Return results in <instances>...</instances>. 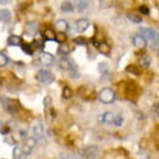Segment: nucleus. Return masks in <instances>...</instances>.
<instances>
[{
	"mask_svg": "<svg viewBox=\"0 0 159 159\" xmlns=\"http://www.w3.org/2000/svg\"><path fill=\"white\" fill-rule=\"evenodd\" d=\"M2 105H4L5 109L11 113V114H15V113H18L19 111V105L16 101H14V100H11V99H2Z\"/></svg>",
	"mask_w": 159,
	"mask_h": 159,
	"instance_id": "4",
	"label": "nucleus"
},
{
	"mask_svg": "<svg viewBox=\"0 0 159 159\" xmlns=\"http://www.w3.org/2000/svg\"><path fill=\"white\" fill-rule=\"evenodd\" d=\"M44 37L47 41H56V33L52 29L47 28L44 30Z\"/></svg>",
	"mask_w": 159,
	"mask_h": 159,
	"instance_id": "18",
	"label": "nucleus"
},
{
	"mask_svg": "<svg viewBox=\"0 0 159 159\" xmlns=\"http://www.w3.org/2000/svg\"><path fill=\"white\" fill-rule=\"evenodd\" d=\"M99 99L102 103L105 105H109L115 100V93L111 89H103L99 93Z\"/></svg>",
	"mask_w": 159,
	"mask_h": 159,
	"instance_id": "2",
	"label": "nucleus"
},
{
	"mask_svg": "<svg viewBox=\"0 0 159 159\" xmlns=\"http://www.w3.org/2000/svg\"><path fill=\"white\" fill-rule=\"evenodd\" d=\"M151 64V57L149 56H143L139 58V65L142 67H149Z\"/></svg>",
	"mask_w": 159,
	"mask_h": 159,
	"instance_id": "21",
	"label": "nucleus"
},
{
	"mask_svg": "<svg viewBox=\"0 0 159 159\" xmlns=\"http://www.w3.org/2000/svg\"><path fill=\"white\" fill-rule=\"evenodd\" d=\"M25 145L28 146V148H29V149L31 150V149H33V148L36 145V139H35V138H33V137H31V138H28Z\"/></svg>",
	"mask_w": 159,
	"mask_h": 159,
	"instance_id": "32",
	"label": "nucleus"
},
{
	"mask_svg": "<svg viewBox=\"0 0 159 159\" xmlns=\"http://www.w3.org/2000/svg\"><path fill=\"white\" fill-rule=\"evenodd\" d=\"M58 52L61 53V55H67V53L70 52V47L67 44H61L59 45V48H58Z\"/></svg>",
	"mask_w": 159,
	"mask_h": 159,
	"instance_id": "24",
	"label": "nucleus"
},
{
	"mask_svg": "<svg viewBox=\"0 0 159 159\" xmlns=\"http://www.w3.org/2000/svg\"><path fill=\"white\" fill-rule=\"evenodd\" d=\"M65 40H66V36H65L64 33H57V34H56V41H57V42L63 43V42H65Z\"/></svg>",
	"mask_w": 159,
	"mask_h": 159,
	"instance_id": "33",
	"label": "nucleus"
},
{
	"mask_svg": "<svg viewBox=\"0 0 159 159\" xmlns=\"http://www.w3.org/2000/svg\"><path fill=\"white\" fill-rule=\"evenodd\" d=\"M84 155L87 159H95L99 155V149L97 146H89L84 150Z\"/></svg>",
	"mask_w": 159,
	"mask_h": 159,
	"instance_id": "9",
	"label": "nucleus"
},
{
	"mask_svg": "<svg viewBox=\"0 0 159 159\" xmlns=\"http://www.w3.org/2000/svg\"><path fill=\"white\" fill-rule=\"evenodd\" d=\"M73 8H75V6H73V4H72L71 1H69V0L64 1V2L62 4V6H61V11H62V12H65V13L72 12Z\"/></svg>",
	"mask_w": 159,
	"mask_h": 159,
	"instance_id": "14",
	"label": "nucleus"
},
{
	"mask_svg": "<svg viewBox=\"0 0 159 159\" xmlns=\"http://www.w3.org/2000/svg\"><path fill=\"white\" fill-rule=\"evenodd\" d=\"M73 43L78 45H85L87 42H86L84 37H75V39H73Z\"/></svg>",
	"mask_w": 159,
	"mask_h": 159,
	"instance_id": "34",
	"label": "nucleus"
},
{
	"mask_svg": "<svg viewBox=\"0 0 159 159\" xmlns=\"http://www.w3.org/2000/svg\"><path fill=\"white\" fill-rule=\"evenodd\" d=\"M50 105H51V98L47 97L44 99V106L47 107V108H49V107H50Z\"/></svg>",
	"mask_w": 159,
	"mask_h": 159,
	"instance_id": "36",
	"label": "nucleus"
},
{
	"mask_svg": "<svg viewBox=\"0 0 159 159\" xmlns=\"http://www.w3.org/2000/svg\"><path fill=\"white\" fill-rule=\"evenodd\" d=\"M21 49H22L23 52H26L27 55H33V49H31L30 44H26V43H22L21 44Z\"/></svg>",
	"mask_w": 159,
	"mask_h": 159,
	"instance_id": "25",
	"label": "nucleus"
},
{
	"mask_svg": "<svg viewBox=\"0 0 159 159\" xmlns=\"http://www.w3.org/2000/svg\"><path fill=\"white\" fill-rule=\"evenodd\" d=\"M138 35L143 36L145 39V41L149 40L151 49L157 50L159 48V35L158 33L155 31L153 29H150V28H139Z\"/></svg>",
	"mask_w": 159,
	"mask_h": 159,
	"instance_id": "1",
	"label": "nucleus"
},
{
	"mask_svg": "<svg viewBox=\"0 0 159 159\" xmlns=\"http://www.w3.org/2000/svg\"><path fill=\"white\" fill-rule=\"evenodd\" d=\"M59 66H61L62 70L70 71V72H73V71L77 70V64L72 59H69V58H63V59H61Z\"/></svg>",
	"mask_w": 159,
	"mask_h": 159,
	"instance_id": "5",
	"label": "nucleus"
},
{
	"mask_svg": "<svg viewBox=\"0 0 159 159\" xmlns=\"http://www.w3.org/2000/svg\"><path fill=\"white\" fill-rule=\"evenodd\" d=\"M12 0H0V4L1 5H7V4H9Z\"/></svg>",
	"mask_w": 159,
	"mask_h": 159,
	"instance_id": "37",
	"label": "nucleus"
},
{
	"mask_svg": "<svg viewBox=\"0 0 159 159\" xmlns=\"http://www.w3.org/2000/svg\"><path fill=\"white\" fill-rule=\"evenodd\" d=\"M89 26V21L87 19H79L78 21H77V30L79 31V33H83L85 31Z\"/></svg>",
	"mask_w": 159,
	"mask_h": 159,
	"instance_id": "11",
	"label": "nucleus"
},
{
	"mask_svg": "<svg viewBox=\"0 0 159 159\" xmlns=\"http://www.w3.org/2000/svg\"><path fill=\"white\" fill-rule=\"evenodd\" d=\"M127 18L134 23H141L142 22V18L141 16H138V15H135L133 13H128L127 14Z\"/></svg>",
	"mask_w": 159,
	"mask_h": 159,
	"instance_id": "22",
	"label": "nucleus"
},
{
	"mask_svg": "<svg viewBox=\"0 0 159 159\" xmlns=\"http://www.w3.org/2000/svg\"><path fill=\"white\" fill-rule=\"evenodd\" d=\"M2 127H4V123H2V122H1V121H0V131H1V130H2Z\"/></svg>",
	"mask_w": 159,
	"mask_h": 159,
	"instance_id": "38",
	"label": "nucleus"
},
{
	"mask_svg": "<svg viewBox=\"0 0 159 159\" xmlns=\"http://www.w3.org/2000/svg\"><path fill=\"white\" fill-rule=\"evenodd\" d=\"M114 115L113 113L111 111H106L105 114L100 115L99 117H98V121H99V123H103V124H111L114 122Z\"/></svg>",
	"mask_w": 159,
	"mask_h": 159,
	"instance_id": "8",
	"label": "nucleus"
},
{
	"mask_svg": "<svg viewBox=\"0 0 159 159\" xmlns=\"http://www.w3.org/2000/svg\"><path fill=\"white\" fill-rule=\"evenodd\" d=\"M55 27H56V29L58 30V33H65V31L69 29V23H67L65 20L61 19V20L56 21Z\"/></svg>",
	"mask_w": 159,
	"mask_h": 159,
	"instance_id": "10",
	"label": "nucleus"
},
{
	"mask_svg": "<svg viewBox=\"0 0 159 159\" xmlns=\"http://www.w3.org/2000/svg\"><path fill=\"white\" fill-rule=\"evenodd\" d=\"M150 115H151V117L155 120L159 117V103L158 102H156V103L152 105V107H151V109H150Z\"/></svg>",
	"mask_w": 159,
	"mask_h": 159,
	"instance_id": "17",
	"label": "nucleus"
},
{
	"mask_svg": "<svg viewBox=\"0 0 159 159\" xmlns=\"http://www.w3.org/2000/svg\"><path fill=\"white\" fill-rule=\"evenodd\" d=\"M8 44L9 45H19L22 44V39L18 35H12L8 37Z\"/></svg>",
	"mask_w": 159,
	"mask_h": 159,
	"instance_id": "15",
	"label": "nucleus"
},
{
	"mask_svg": "<svg viewBox=\"0 0 159 159\" xmlns=\"http://www.w3.org/2000/svg\"><path fill=\"white\" fill-rule=\"evenodd\" d=\"M131 41H133V44L135 45V48L137 49H145L146 48V41L145 39L143 37V36L141 35H134L133 37H131Z\"/></svg>",
	"mask_w": 159,
	"mask_h": 159,
	"instance_id": "7",
	"label": "nucleus"
},
{
	"mask_svg": "<svg viewBox=\"0 0 159 159\" xmlns=\"http://www.w3.org/2000/svg\"><path fill=\"white\" fill-rule=\"evenodd\" d=\"M26 31L29 35H36L39 33V25L36 22H29L27 23L26 26Z\"/></svg>",
	"mask_w": 159,
	"mask_h": 159,
	"instance_id": "13",
	"label": "nucleus"
},
{
	"mask_svg": "<svg viewBox=\"0 0 159 159\" xmlns=\"http://www.w3.org/2000/svg\"><path fill=\"white\" fill-rule=\"evenodd\" d=\"M139 12H141L142 14L149 15V14H150V8L146 7V6H139Z\"/></svg>",
	"mask_w": 159,
	"mask_h": 159,
	"instance_id": "35",
	"label": "nucleus"
},
{
	"mask_svg": "<svg viewBox=\"0 0 159 159\" xmlns=\"http://www.w3.org/2000/svg\"><path fill=\"white\" fill-rule=\"evenodd\" d=\"M71 97H72V91H71L70 87L65 86L64 89H63V98L64 99H70Z\"/></svg>",
	"mask_w": 159,
	"mask_h": 159,
	"instance_id": "28",
	"label": "nucleus"
},
{
	"mask_svg": "<svg viewBox=\"0 0 159 159\" xmlns=\"http://www.w3.org/2000/svg\"><path fill=\"white\" fill-rule=\"evenodd\" d=\"M7 63H8V58H7V56L4 55V53H0V67L6 66Z\"/></svg>",
	"mask_w": 159,
	"mask_h": 159,
	"instance_id": "30",
	"label": "nucleus"
},
{
	"mask_svg": "<svg viewBox=\"0 0 159 159\" xmlns=\"http://www.w3.org/2000/svg\"><path fill=\"white\" fill-rule=\"evenodd\" d=\"M122 123H123V117H122V115L121 114L116 115V116L114 117V122H113V124L116 125V127H120V125H122Z\"/></svg>",
	"mask_w": 159,
	"mask_h": 159,
	"instance_id": "26",
	"label": "nucleus"
},
{
	"mask_svg": "<svg viewBox=\"0 0 159 159\" xmlns=\"http://www.w3.org/2000/svg\"><path fill=\"white\" fill-rule=\"evenodd\" d=\"M39 59H40L41 64H43L45 66H50V65H52L53 62H55L53 56L49 52H41Z\"/></svg>",
	"mask_w": 159,
	"mask_h": 159,
	"instance_id": "6",
	"label": "nucleus"
},
{
	"mask_svg": "<svg viewBox=\"0 0 159 159\" xmlns=\"http://www.w3.org/2000/svg\"><path fill=\"white\" fill-rule=\"evenodd\" d=\"M45 117L49 120V121H52L55 117H56V113H55V111H53L51 107H49V108H47V113H45Z\"/></svg>",
	"mask_w": 159,
	"mask_h": 159,
	"instance_id": "23",
	"label": "nucleus"
},
{
	"mask_svg": "<svg viewBox=\"0 0 159 159\" xmlns=\"http://www.w3.org/2000/svg\"><path fill=\"white\" fill-rule=\"evenodd\" d=\"M43 125L41 123H37L34 127V136H35V138H41V137L43 136Z\"/></svg>",
	"mask_w": 159,
	"mask_h": 159,
	"instance_id": "19",
	"label": "nucleus"
},
{
	"mask_svg": "<svg viewBox=\"0 0 159 159\" xmlns=\"http://www.w3.org/2000/svg\"><path fill=\"white\" fill-rule=\"evenodd\" d=\"M36 79L39 80L40 83H42V84L49 85L55 80V75H52V72H50L49 70H40L36 75Z\"/></svg>",
	"mask_w": 159,
	"mask_h": 159,
	"instance_id": "3",
	"label": "nucleus"
},
{
	"mask_svg": "<svg viewBox=\"0 0 159 159\" xmlns=\"http://www.w3.org/2000/svg\"><path fill=\"white\" fill-rule=\"evenodd\" d=\"M158 55H159V52H158Z\"/></svg>",
	"mask_w": 159,
	"mask_h": 159,
	"instance_id": "39",
	"label": "nucleus"
},
{
	"mask_svg": "<svg viewBox=\"0 0 159 159\" xmlns=\"http://www.w3.org/2000/svg\"><path fill=\"white\" fill-rule=\"evenodd\" d=\"M98 70H99V72H100L101 75H105L107 72V70H108V65H107L106 63H99Z\"/></svg>",
	"mask_w": 159,
	"mask_h": 159,
	"instance_id": "27",
	"label": "nucleus"
},
{
	"mask_svg": "<svg viewBox=\"0 0 159 159\" xmlns=\"http://www.w3.org/2000/svg\"><path fill=\"white\" fill-rule=\"evenodd\" d=\"M11 20V12L7 9H1L0 11V22H7Z\"/></svg>",
	"mask_w": 159,
	"mask_h": 159,
	"instance_id": "16",
	"label": "nucleus"
},
{
	"mask_svg": "<svg viewBox=\"0 0 159 159\" xmlns=\"http://www.w3.org/2000/svg\"><path fill=\"white\" fill-rule=\"evenodd\" d=\"M127 72H130V73H133V75H139V70L137 69L136 65H129V66L127 67Z\"/></svg>",
	"mask_w": 159,
	"mask_h": 159,
	"instance_id": "29",
	"label": "nucleus"
},
{
	"mask_svg": "<svg viewBox=\"0 0 159 159\" xmlns=\"http://www.w3.org/2000/svg\"><path fill=\"white\" fill-rule=\"evenodd\" d=\"M89 6V0H75V7L78 12H83Z\"/></svg>",
	"mask_w": 159,
	"mask_h": 159,
	"instance_id": "12",
	"label": "nucleus"
},
{
	"mask_svg": "<svg viewBox=\"0 0 159 159\" xmlns=\"http://www.w3.org/2000/svg\"><path fill=\"white\" fill-rule=\"evenodd\" d=\"M98 48L100 50V52L103 53V55H109V52H111V47L107 44L106 42H101Z\"/></svg>",
	"mask_w": 159,
	"mask_h": 159,
	"instance_id": "20",
	"label": "nucleus"
},
{
	"mask_svg": "<svg viewBox=\"0 0 159 159\" xmlns=\"http://www.w3.org/2000/svg\"><path fill=\"white\" fill-rule=\"evenodd\" d=\"M22 153H23V151H22V148H21V146H15V148H14L13 157L15 159H18V157H20Z\"/></svg>",
	"mask_w": 159,
	"mask_h": 159,
	"instance_id": "31",
	"label": "nucleus"
}]
</instances>
